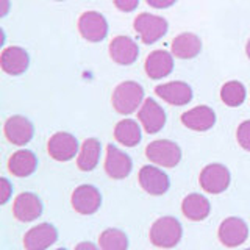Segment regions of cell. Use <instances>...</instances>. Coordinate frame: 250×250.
<instances>
[{"label": "cell", "mask_w": 250, "mask_h": 250, "mask_svg": "<svg viewBox=\"0 0 250 250\" xmlns=\"http://www.w3.org/2000/svg\"><path fill=\"white\" fill-rule=\"evenodd\" d=\"M202 50V41L194 33H180L170 42V53L180 60L195 58Z\"/></svg>", "instance_id": "44dd1931"}, {"label": "cell", "mask_w": 250, "mask_h": 250, "mask_svg": "<svg viewBox=\"0 0 250 250\" xmlns=\"http://www.w3.org/2000/svg\"><path fill=\"white\" fill-rule=\"evenodd\" d=\"M3 131L6 139L10 141L14 146H25L28 144L35 135V127L27 117H23L21 114H16L8 117L5 125H3Z\"/></svg>", "instance_id": "4fadbf2b"}, {"label": "cell", "mask_w": 250, "mask_h": 250, "mask_svg": "<svg viewBox=\"0 0 250 250\" xmlns=\"http://www.w3.org/2000/svg\"><path fill=\"white\" fill-rule=\"evenodd\" d=\"M114 5L117 10H121L124 13H131L138 8L139 0H114Z\"/></svg>", "instance_id": "f546056e"}, {"label": "cell", "mask_w": 250, "mask_h": 250, "mask_svg": "<svg viewBox=\"0 0 250 250\" xmlns=\"http://www.w3.org/2000/svg\"><path fill=\"white\" fill-rule=\"evenodd\" d=\"M217 236H219V241H221L225 247H230V249L238 247L247 241L249 227L241 217H234V216L227 217L222 221V224L219 225Z\"/></svg>", "instance_id": "ba28073f"}, {"label": "cell", "mask_w": 250, "mask_h": 250, "mask_svg": "<svg viewBox=\"0 0 250 250\" xmlns=\"http://www.w3.org/2000/svg\"><path fill=\"white\" fill-rule=\"evenodd\" d=\"M246 53H247V57H249V60H250V39L247 41V45H246Z\"/></svg>", "instance_id": "836d02e7"}, {"label": "cell", "mask_w": 250, "mask_h": 250, "mask_svg": "<svg viewBox=\"0 0 250 250\" xmlns=\"http://www.w3.org/2000/svg\"><path fill=\"white\" fill-rule=\"evenodd\" d=\"M138 180L141 188L150 195L166 194L170 186V180L166 172L156 166H152V164H147V166L141 167Z\"/></svg>", "instance_id": "30bf717a"}, {"label": "cell", "mask_w": 250, "mask_h": 250, "mask_svg": "<svg viewBox=\"0 0 250 250\" xmlns=\"http://www.w3.org/2000/svg\"><path fill=\"white\" fill-rule=\"evenodd\" d=\"M135 31L144 44H153L167 33V21L156 14L141 13L135 19Z\"/></svg>", "instance_id": "5b68a950"}, {"label": "cell", "mask_w": 250, "mask_h": 250, "mask_svg": "<svg viewBox=\"0 0 250 250\" xmlns=\"http://www.w3.org/2000/svg\"><path fill=\"white\" fill-rule=\"evenodd\" d=\"M183 236V227L175 217L163 216L156 219L150 227L148 238L155 247L160 249H172L175 247Z\"/></svg>", "instance_id": "7a4b0ae2"}, {"label": "cell", "mask_w": 250, "mask_h": 250, "mask_svg": "<svg viewBox=\"0 0 250 250\" xmlns=\"http://www.w3.org/2000/svg\"><path fill=\"white\" fill-rule=\"evenodd\" d=\"M146 156L156 166L175 167L182 161V148L174 141L156 139L146 147Z\"/></svg>", "instance_id": "3957f363"}, {"label": "cell", "mask_w": 250, "mask_h": 250, "mask_svg": "<svg viewBox=\"0 0 250 250\" xmlns=\"http://www.w3.org/2000/svg\"><path fill=\"white\" fill-rule=\"evenodd\" d=\"M100 153H102V144L96 138H88L83 141L80 147V152L77 155V166L83 172H91L97 167L100 161Z\"/></svg>", "instance_id": "cb8c5ba5"}, {"label": "cell", "mask_w": 250, "mask_h": 250, "mask_svg": "<svg viewBox=\"0 0 250 250\" xmlns=\"http://www.w3.org/2000/svg\"><path fill=\"white\" fill-rule=\"evenodd\" d=\"M109 57L119 66H130L139 57V47L130 36H116L109 42Z\"/></svg>", "instance_id": "2e32d148"}, {"label": "cell", "mask_w": 250, "mask_h": 250, "mask_svg": "<svg viewBox=\"0 0 250 250\" xmlns=\"http://www.w3.org/2000/svg\"><path fill=\"white\" fill-rule=\"evenodd\" d=\"M30 57L25 49H22L19 45L6 47L2 52L0 57V66L2 70L8 75H21L28 69Z\"/></svg>", "instance_id": "d6986e66"}, {"label": "cell", "mask_w": 250, "mask_h": 250, "mask_svg": "<svg viewBox=\"0 0 250 250\" xmlns=\"http://www.w3.org/2000/svg\"><path fill=\"white\" fill-rule=\"evenodd\" d=\"M133 169V161L130 156L117 148L113 144L106 146V160H105V170L106 174L114 180H122L130 175Z\"/></svg>", "instance_id": "9a60e30c"}, {"label": "cell", "mask_w": 250, "mask_h": 250, "mask_svg": "<svg viewBox=\"0 0 250 250\" xmlns=\"http://www.w3.org/2000/svg\"><path fill=\"white\" fill-rule=\"evenodd\" d=\"M236 139H238V144L244 148V150L250 152V121L241 122V125L236 130Z\"/></svg>", "instance_id": "83f0119b"}, {"label": "cell", "mask_w": 250, "mask_h": 250, "mask_svg": "<svg viewBox=\"0 0 250 250\" xmlns=\"http://www.w3.org/2000/svg\"><path fill=\"white\" fill-rule=\"evenodd\" d=\"M38 169V156L31 150H18L8 160V170L14 177H30Z\"/></svg>", "instance_id": "603a6c76"}, {"label": "cell", "mask_w": 250, "mask_h": 250, "mask_svg": "<svg viewBox=\"0 0 250 250\" xmlns=\"http://www.w3.org/2000/svg\"><path fill=\"white\" fill-rule=\"evenodd\" d=\"M78 31L89 42H100L108 35V22L97 11H86L78 19Z\"/></svg>", "instance_id": "9c48e42d"}, {"label": "cell", "mask_w": 250, "mask_h": 250, "mask_svg": "<svg viewBox=\"0 0 250 250\" xmlns=\"http://www.w3.org/2000/svg\"><path fill=\"white\" fill-rule=\"evenodd\" d=\"M57 250H66V249H57Z\"/></svg>", "instance_id": "e575fe53"}, {"label": "cell", "mask_w": 250, "mask_h": 250, "mask_svg": "<svg viewBox=\"0 0 250 250\" xmlns=\"http://www.w3.org/2000/svg\"><path fill=\"white\" fill-rule=\"evenodd\" d=\"M231 175L229 167H225L221 163L208 164L202 169L199 175L200 188L208 194H221L230 186Z\"/></svg>", "instance_id": "277c9868"}, {"label": "cell", "mask_w": 250, "mask_h": 250, "mask_svg": "<svg viewBox=\"0 0 250 250\" xmlns=\"http://www.w3.org/2000/svg\"><path fill=\"white\" fill-rule=\"evenodd\" d=\"M247 250H250V249H247Z\"/></svg>", "instance_id": "8d00e7d4"}, {"label": "cell", "mask_w": 250, "mask_h": 250, "mask_svg": "<svg viewBox=\"0 0 250 250\" xmlns=\"http://www.w3.org/2000/svg\"><path fill=\"white\" fill-rule=\"evenodd\" d=\"M138 119L148 135H155V133L161 131L166 124V113L156 100L146 99L138 109Z\"/></svg>", "instance_id": "7c38bea8"}, {"label": "cell", "mask_w": 250, "mask_h": 250, "mask_svg": "<svg viewBox=\"0 0 250 250\" xmlns=\"http://www.w3.org/2000/svg\"><path fill=\"white\" fill-rule=\"evenodd\" d=\"M246 96H247L246 86L238 80L227 82L221 88V100L227 106H231V108L241 106L244 104Z\"/></svg>", "instance_id": "484cf974"}, {"label": "cell", "mask_w": 250, "mask_h": 250, "mask_svg": "<svg viewBox=\"0 0 250 250\" xmlns=\"http://www.w3.org/2000/svg\"><path fill=\"white\" fill-rule=\"evenodd\" d=\"M144 67L148 77L160 80L174 70V55L167 50H153L147 57Z\"/></svg>", "instance_id": "ffe728a7"}, {"label": "cell", "mask_w": 250, "mask_h": 250, "mask_svg": "<svg viewBox=\"0 0 250 250\" xmlns=\"http://www.w3.org/2000/svg\"><path fill=\"white\" fill-rule=\"evenodd\" d=\"M0 2H2V6H3L0 14H2V18H3V16L8 14V10H10V0H0Z\"/></svg>", "instance_id": "d6a6232c"}, {"label": "cell", "mask_w": 250, "mask_h": 250, "mask_svg": "<svg viewBox=\"0 0 250 250\" xmlns=\"http://www.w3.org/2000/svg\"><path fill=\"white\" fill-rule=\"evenodd\" d=\"M155 94L169 105L183 106L192 100V88L185 82H169L164 84H158L155 88Z\"/></svg>", "instance_id": "e0dca14e"}, {"label": "cell", "mask_w": 250, "mask_h": 250, "mask_svg": "<svg viewBox=\"0 0 250 250\" xmlns=\"http://www.w3.org/2000/svg\"><path fill=\"white\" fill-rule=\"evenodd\" d=\"M42 202L35 192H22L14 200L13 214L21 222H33L42 214Z\"/></svg>", "instance_id": "5bb4252c"}, {"label": "cell", "mask_w": 250, "mask_h": 250, "mask_svg": "<svg viewBox=\"0 0 250 250\" xmlns=\"http://www.w3.org/2000/svg\"><path fill=\"white\" fill-rule=\"evenodd\" d=\"M47 152L55 161L66 163L78 155L80 146H78V141L74 135H70L67 131H58L47 143Z\"/></svg>", "instance_id": "8992f818"}, {"label": "cell", "mask_w": 250, "mask_h": 250, "mask_svg": "<svg viewBox=\"0 0 250 250\" xmlns=\"http://www.w3.org/2000/svg\"><path fill=\"white\" fill-rule=\"evenodd\" d=\"M75 250H102L100 247H97L94 242H91V241H83V242H80V244H77L75 246Z\"/></svg>", "instance_id": "1f68e13d"}, {"label": "cell", "mask_w": 250, "mask_h": 250, "mask_svg": "<svg viewBox=\"0 0 250 250\" xmlns=\"http://www.w3.org/2000/svg\"><path fill=\"white\" fill-rule=\"evenodd\" d=\"M99 246L102 250H127L128 236L119 229H106L100 233Z\"/></svg>", "instance_id": "4316f807"}, {"label": "cell", "mask_w": 250, "mask_h": 250, "mask_svg": "<svg viewBox=\"0 0 250 250\" xmlns=\"http://www.w3.org/2000/svg\"><path fill=\"white\" fill-rule=\"evenodd\" d=\"M11 194H13V185H11V182L6 177H2V180H0V203L5 205V203L10 200Z\"/></svg>", "instance_id": "f1b7e54d"}, {"label": "cell", "mask_w": 250, "mask_h": 250, "mask_svg": "<svg viewBox=\"0 0 250 250\" xmlns=\"http://www.w3.org/2000/svg\"><path fill=\"white\" fill-rule=\"evenodd\" d=\"M114 138L117 143H121L125 147H135L141 143L143 135H141V127L138 125L136 121L124 119L116 124Z\"/></svg>", "instance_id": "d4e9b609"}, {"label": "cell", "mask_w": 250, "mask_h": 250, "mask_svg": "<svg viewBox=\"0 0 250 250\" xmlns=\"http://www.w3.org/2000/svg\"><path fill=\"white\" fill-rule=\"evenodd\" d=\"M57 2H62V0H57Z\"/></svg>", "instance_id": "d590c367"}, {"label": "cell", "mask_w": 250, "mask_h": 250, "mask_svg": "<svg viewBox=\"0 0 250 250\" xmlns=\"http://www.w3.org/2000/svg\"><path fill=\"white\" fill-rule=\"evenodd\" d=\"M58 241V230L49 222L31 227L23 236L25 250H47Z\"/></svg>", "instance_id": "8fae6325"}, {"label": "cell", "mask_w": 250, "mask_h": 250, "mask_svg": "<svg viewBox=\"0 0 250 250\" xmlns=\"http://www.w3.org/2000/svg\"><path fill=\"white\" fill-rule=\"evenodd\" d=\"M70 203H72V208L78 214L91 216L94 213H97L102 205V194L96 186L80 185L74 189L72 197H70Z\"/></svg>", "instance_id": "52a82bcc"}, {"label": "cell", "mask_w": 250, "mask_h": 250, "mask_svg": "<svg viewBox=\"0 0 250 250\" xmlns=\"http://www.w3.org/2000/svg\"><path fill=\"white\" fill-rule=\"evenodd\" d=\"M177 2V0H147V3L152 8H156V10H164V8H169Z\"/></svg>", "instance_id": "4dcf8cb0"}, {"label": "cell", "mask_w": 250, "mask_h": 250, "mask_svg": "<svg viewBox=\"0 0 250 250\" xmlns=\"http://www.w3.org/2000/svg\"><path fill=\"white\" fill-rule=\"evenodd\" d=\"M144 88L136 82H122L113 91V108L122 116L133 114L144 104Z\"/></svg>", "instance_id": "6da1fadb"}, {"label": "cell", "mask_w": 250, "mask_h": 250, "mask_svg": "<svg viewBox=\"0 0 250 250\" xmlns=\"http://www.w3.org/2000/svg\"><path fill=\"white\" fill-rule=\"evenodd\" d=\"M182 124L194 131H208L216 124V113L208 105H199L182 114Z\"/></svg>", "instance_id": "ac0fdd59"}, {"label": "cell", "mask_w": 250, "mask_h": 250, "mask_svg": "<svg viewBox=\"0 0 250 250\" xmlns=\"http://www.w3.org/2000/svg\"><path fill=\"white\" fill-rule=\"evenodd\" d=\"M182 211L186 219H189V221H194V222H200V221H205L209 216L211 203L205 195L192 192V194H188L183 199Z\"/></svg>", "instance_id": "7402d4cb"}]
</instances>
